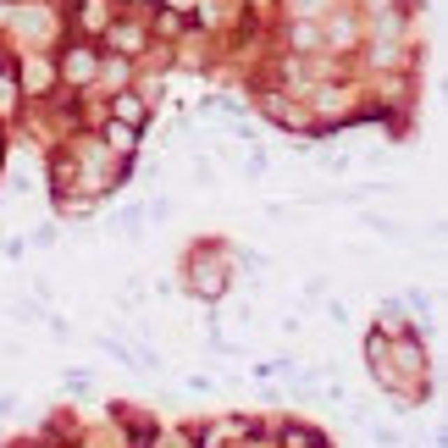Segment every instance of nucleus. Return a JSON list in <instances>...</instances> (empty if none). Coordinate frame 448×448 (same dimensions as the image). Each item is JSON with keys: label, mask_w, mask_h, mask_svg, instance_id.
Wrapping results in <instances>:
<instances>
[{"label": "nucleus", "mask_w": 448, "mask_h": 448, "mask_svg": "<svg viewBox=\"0 0 448 448\" xmlns=\"http://www.w3.org/2000/svg\"><path fill=\"white\" fill-rule=\"evenodd\" d=\"M117 117H122V122H139V117H144L139 94H117Z\"/></svg>", "instance_id": "nucleus-1"}, {"label": "nucleus", "mask_w": 448, "mask_h": 448, "mask_svg": "<svg viewBox=\"0 0 448 448\" xmlns=\"http://www.w3.org/2000/svg\"><path fill=\"white\" fill-rule=\"evenodd\" d=\"M105 144H117V149H133V128H105Z\"/></svg>", "instance_id": "nucleus-2"}]
</instances>
